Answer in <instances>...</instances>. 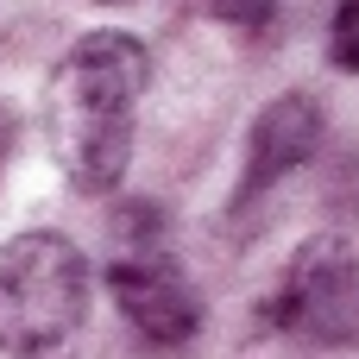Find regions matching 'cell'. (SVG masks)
Here are the masks:
<instances>
[{
    "mask_svg": "<svg viewBox=\"0 0 359 359\" xmlns=\"http://www.w3.org/2000/svg\"><path fill=\"white\" fill-rule=\"evenodd\" d=\"M328 50L341 69H359V0H341L334 25H328Z\"/></svg>",
    "mask_w": 359,
    "mask_h": 359,
    "instance_id": "obj_6",
    "label": "cell"
},
{
    "mask_svg": "<svg viewBox=\"0 0 359 359\" xmlns=\"http://www.w3.org/2000/svg\"><path fill=\"white\" fill-rule=\"evenodd\" d=\"M322 145V107L309 95H284L259 114L252 126V158H246V183H240V202H252L259 189H271L284 170H297L309 151Z\"/></svg>",
    "mask_w": 359,
    "mask_h": 359,
    "instance_id": "obj_5",
    "label": "cell"
},
{
    "mask_svg": "<svg viewBox=\"0 0 359 359\" xmlns=\"http://www.w3.org/2000/svg\"><path fill=\"white\" fill-rule=\"evenodd\" d=\"M215 13L233 19V25H246V32H259L271 19V0H215Z\"/></svg>",
    "mask_w": 359,
    "mask_h": 359,
    "instance_id": "obj_7",
    "label": "cell"
},
{
    "mask_svg": "<svg viewBox=\"0 0 359 359\" xmlns=\"http://www.w3.org/2000/svg\"><path fill=\"white\" fill-rule=\"evenodd\" d=\"M107 290H114L120 316L139 328V341H151V347H183L202 328V303H196L189 278L164 252H120L107 265Z\"/></svg>",
    "mask_w": 359,
    "mask_h": 359,
    "instance_id": "obj_4",
    "label": "cell"
},
{
    "mask_svg": "<svg viewBox=\"0 0 359 359\" xmlns=\"http://www.w3.org/2000/svg\"><path fill=\"white\" fill-rule=\"evenodd\" d=\"M265 316H271V328H284L297 341H322V347L347 341L359 328V259H353V246L334 240V233L309 240L290 259V271H284L278 297L265 303Z\"/></svg>",
    "mask_w": 359,
    "mask_h": 359,
    "instance_id": "obj_3",
    "label": "cell"
},
{
    "mask_svg": "<svg viewBox=\"0 0 359 359\" xmlns=\"http://www.w3.org/2000/svg\"><path fill=\"white\" fill-rule=\"evenodd\" d=\"M145 44L126 32H88L44 88V126L63 177L82 196H101L126 177L133 120L145 95Z\"/></svg>",
    "mask_w": 359,
    "mask_h": 359,
    "instance_id": "obj_1",
    "label": "cell"
},
{
    "mask_svg": "<svg viewBox=\"0 0 359 359\" xmlns=\"http://www.w3.org/2000/svg\"><path fill=\"white\" fill-rule=\"evenodd\" d=\"M88 309V265L63 233H19L0 246V353L38 359L63 347Z\"/></svg>",
    "mask_w": 359,
    "mask_h": 359,
    "instance_id": "obj_2",
    "label": "cell"
}]
</instances>
